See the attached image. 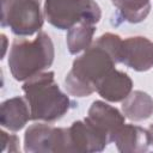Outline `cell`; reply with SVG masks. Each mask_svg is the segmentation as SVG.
<instances>
[{"label": "cell", "instance_id": "6da1fadb", "mask_svg": "<svg viewBox=\"0 0 153 153\" xmlns=\"http://www.w3.org/2000/svg\"><path fill=\"white\" fill-rule=\"evenodd\" d=\"M123 39L106 32L97 38L84 54L73 61L65 79V87L71 96L87 97L96 91L97 84L120 62Z\"/></svg>", "mask_w": 153, "mask_h": 153}, {"label": "cell", "instance_id": "7a4b0ae2", "mask_svg": "<svg viewBox=\"0 0 153 153\" xmlns=\"http://www.w3.org/2000/svg\"><path fill=\"white\" fill-rule=\"evenodd\" d=\"M54 72H42L23 85L25 99L29 103L31 120L55 122L71 108V100L55 82Z\"/></svg>", "mask_w": 153, "mask_h": 153}, {"label": "cell", "instance_id": "3957f363", "mask_svg": "<svg viewBox=\"0 0 153 153\" xmlns=\"http://www.w3.org/2000/svg\"><path fill=\"white\" fill-rule=\"evenodd\" d=\"M55 50L50 36L37 32L35 39L16 38L8 54V67L18 81H26L49 68L54 61Z\"/></svg>", "mask_w": 153, "mask_h": 153}, {"label": "cell", "instance_id": "277c9868", "mask_svg": "<svg viewBox=\"0 0 153 153\" xmlns=\"http://www.w3.org/2000/svg\"><path fill=\"white\" fill-rule=\"evenodd\" d=\"M44 17L53 26L69 30L82 22L97 24L102 11L94 0H45Z\"/></svg>", "mask_w": 153, "mask_h": 153}, {"label": "cell", "instance_id": "5b68a950", "mask_svg": "<svg viewBox=\"0 0 153 153\" xmlns=\"http://www.w3.org/2000/svg\"><path fill=\"white\" fill-rule=\"evenodd\" d=\"M1 26L17 36H32L43 26L41 0L1 1Z\"/></svg>", "mask_w": 153, "mask_h": 153}, {"label": "cell", "instance_id": "8992f818", "mask_svg": "<svg viewBox=\"0 0 153 153\" xmlns=\"http://www.w3.org/2000/svg\"><path fill=\"white\" fill-rule=\"evenodd\" d=\"M24 151L29 153L71 152L68 128H57L45 123L30 126L24 136Z\"/></svg>", "mask_w": 153, "mask_h": 153}, {"label": "cell", "instance_id": "52a82bcc", "mask_svg": "<svg viewBox=\"0 0 153 153\" xmlns=\"http://www.w3.org/2000/svg\"><path fill=\"white\" fill-rule=\"evenodd\" d=\"M71 152L93 153L103 151L110 142L109 135L94 126L87 117L75 121L68 128Z\"/></svg>", "mask_w": 153, "mask_h": 153}, {"label": "cell", "instance_id": "ba28073f", "mask_svg": "<svg viewBox=\"0 0 153 153\" xmlns=\"http://www.w3.org/2000/svg\"><path fill=\"white\" fill-rule=\"evenodd\" d=\"M120 62L137 72L151 69L153 67V42L142 36L126 38L122 42Z\"/></svg>", "mask_w": 153, "mask_h": 153}, {"label": "cell", "instance_id": "9c48e42d", "mask_svg": "<svg viewBox=\"0 0 153 153\" xmlns=\"http://www.w3.org/2000/svg\"><path fill=\"white\" fill-rule=\"evenodd\" d=\"M110 141L115 142L117 149L123 153L146 152L151 145L148 130L135 124L126 123L111 136Z\"/></svg>", "mask_w": 153, "mask_h": 153}, {"label": "cell", "instance_id": "30bf717a", "mask_svg": "<svg viewBox=\"0 0 153 153\" xmlns=\"http://www.w3.org/2000/svg\"><path fill=\"white\" fill-rule=\"evenodd\" d=\"M96 91L108 102H123L133 91V80L127 73L112 69L97 84Z\"/></svg>", "mask_w": 153, "mask_h": 153}, {"label": "cell", "instance_id": "8fae6325", "mask_svg": "<svg viewBox=\"0 0 153 153\" xmlns=\"http://www.w3.org/2000/svg\"><path fill=\"white\" fill-rule=\"evenodd\" d=\"M87 118L105 131L110 139L126 123V116L118 109L103 100H94L92 103L87 112Z\"/></svg>", "mask_w": 153, "mask_h": 153}, {"label": "cell", "instance_id": "7c38bea8", "mask_svg": "<svg viewBox=\"0 0 153 153\" xmlns=\"http://www.w3.org/2000/svg\"><path fill=\"white\" fill-rule=\"evenodd\" d=\"M31 120V111L26 99L13 97L0 105V124L11 131H18Z\"/></svg>", "mask_w": 153, "mask_h": 153}, {"label": "cell", "instance_id": "4fadbf2b", "mask_svg": "<svg viewBox=\"0 0 153 153\" xmlns=\"http://www.w3.org/2000/svg\"><path fill=\"white\" fill-rule=\"evenodd\" d=\"M122 111L130 121L147 120L153 115V98L143 91H131L122 102Z\"/></svg>", "mask_w": 153, "mask_h": 153}, {"label": "cell", "instance_id": "5bb4252c", "mask_svg": "<svg viewBox=\"0 0 153 153\" xmlns=\"http://www.w3.org/2000/svg\"><path fill=\"white\" fill-rule=\"evenodd\" d=\"M96 32L94 24L91 23H79L72 26L66 36L67 48L71 54H78L86 50L92 45V38Z\"/></svg>", "mask_w": 153, "mask_h": 153}, {"label": "cell", "instance_id": "9a60e30c", "mask_svg": "<svg viewBox=\"0 0 153 153\" xmlns=\"http://www.w3.org/2000/svg\"><path fill=\"white\" fill-rule=\"evenodd\" d=\"M111 2L124 20L134 24L146 19L151 11L149 0H111Z\"/></svg>", "mask_w": 153, "mask_h": 153}, {"label": "cell", "instance_id": "2e32d148", "mask_svg": "<svg viewBox=\"0 0 153 153\" xmlns=\"http://www.w3.org/2000/svg\"><path fill=\"white\" fill-rule=\"evenodd\" d=\"M1 153H17L19 152V139L14 134H8L5 130L0 131Z\"/></svg>", "mask_w": 153, "mask_h": 153}, {"label": "cell", "instance_id": "e0dca14e", "mask_svg": "<svg viewBox=\"0 0 153 153\" xmlns=\"http://www.w3.org/2000/svg\"><path fill=\"white\" fill-rule=\"evenodd\" d=\"M1 41H2V57H4L5 56V53H6V48H7V38H6V36L4 33L1 35Z\"/></svg>", "mask_w": 153, "mask_h": 153}, {"label": "cell", "instance_id": "ac0fdd59", "mask_svg": "<svg viewBox=\"0 0 153 153\" xmlns=\"http://www.w3.org/2000/svg\"><path fill=\"white\" fill-rule=\"evenodd\" d=\"M148 133H149V139H151V145H153V124H151V127L148 128Z\"/></svg>", "mask_w": 153, "mask_h": 153}, {"label": "cell", "instance_id": "d6986e66", "mask_svg": "<svg viewBox=\"0 0 153 153\" xmlns=\"http://www.w3.org/2000/svg\"><path fill=\"white\" fill-rule=\"evenodd\" d=\"M1 1H5V0H1Z\"/></svg>", "mask_w": 153, "mask_h": 153}]
</instances>
